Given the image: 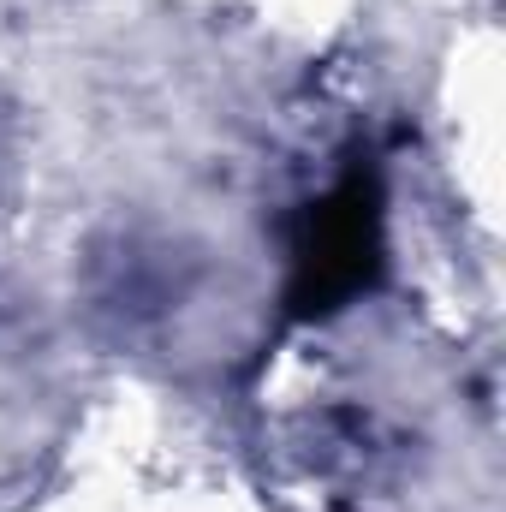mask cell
Masks as SVG:
<instances>
[{"label": "cell", "mask_w": 506, "mask_h": 512, "mask_svg": "<svg viewBox=\"0 0 506 512\" xmlns=\"http://www.w3.org/2000/svg\"><path fill=\"white\" fill-rule=\"evenodd\" d=\"M370 203H364V185H346L340 197H328L316 215H310V245H304V298H346L364 286V268H370Z\"/></svg>", "instance_id": "1"}, {"label": "cell", "mask_w": 506, "mask_h": 512, "mask_svg": "<svg viewBox=\"0 0 506 512\" xmlns=\"http://www.w3.org/2000/svg\"><path fill=\"white\" fill-rule=\"evenodd\" d=\"M96 298H102V310L143 322V316H155L179 298V262H173L167 245L114 239V251L96 256Z\"/></svg>", "instance_id": "2"}, {"label": "cell", "mask_w": 506, "mask_h": 512, "mask_svg": "<svg viewBox=\"0 0 506 512\" xmlns=\"http://www.w3.org/2000/svg\"><path fill=\"white\" fill-rule=\"evenodd\" d=\"M6 137H12V131H6V120H0V179H6V167H12V161H6V155H12V143H6Z\"/></svg>", "instance_id": "3"}]
</instances>
